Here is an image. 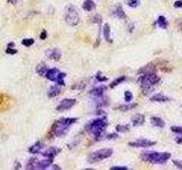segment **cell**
Instances as JSON below:
<instances>
[{
  "label": "cell",
  "instance_id": "cell-12",
  "mask_svg": "<svg viewBox=\"0 0 182 170\" xmlns=\"http://www.w3.org/2000/svg\"><path fill=\"white\" fill-rule=\"evenodd\" d=\"M105 91H106V86L100 85V86H97V88H94V89L91 90L90 94H91V96L96 98V99H97V98H102Z\"/></svg>",
  "mask_w": 182,
  "mask_h": 170
},
{
  "label": "cell",
  "instance_id": "cell-3",
  "mask_svg": "<svg viewBox=\"0 0 182 170\" xmlns=\"http://www.w3.org/2000/svg\"><path fill=\"white\" fill-rule=\"evenodd\" d=\"M160 82V77L155 72H147L140 75L138 80L139 85L144 90H150Z\"/></svg>",
  "mask_w": 182,
  "mask_h": 170
},
{
  "label": "cell",
  "instance_id": "cell-8",
  "mask_svg": "<svg viewBox=\"0 0 182 170\" xmlns=\"http://www.w3.org/2000/svg\"><path fill=\"white\" fill-rule=\"evenodd\" d=\"M156 144L155 141H149L147 138H139V140L134 141V142H130L129 145L132 148H150Z\"/></svg>",
  "mask_w": 182,
  "mask_h": 170
},
{
  "label": "cell",
  "instance_id": "cell-13",
  "mask_svg": "<svg viewBox=\"0 0 182 170\" xmlns=\"http://www.w3.org/2000/svg\"><path fill=\"white\" fill-rule=\"evenodd\" d=\"M59 73H60L59 69H57V68H51V69H48V70H47L46 77H47L49 81L56 82L57 81V77H58Z\"/></svg>",
  "mask_w": 182,
  "mask_h": 170
},
{
  "label": "cell",
  "instance_id": "cell-15",
  "mask_svg": "<svg viewBox=\"0 0 182 170\" xmlns=\"http://www.w3.org/2000/svg\"><path fill=\"white\" fill-rule=\"evenodd\" d=\"M150 124L157 128H164L165 127V121L160 117H157V116H153L150 118Z\"/></svg>",
  "mask_w": 182,
  "mask_h": 170
},
{
  "label": "cell",
  "instance_id": "cell-6",
  "mask_svg": "<svg viewBox=\"0 0 182 170\" xmlns=\"http://www.w3.org/2000/svg\"><path fill=\"white\" fill-rule=\"evenodd\" d=\"M52 160L54 159H49V158H44V160H39V159H31L28 162V167L26 169L31 170H42V169H48L52 164Z\"/></svg>",
  "mask_w": 182,
  "mask_h": 170
},
{
  "label": "cell",
  "instance_id": "cell-16",
  "mask_svg": "<svg viewBox=\"0 0 182 170\" xmlns=\"http://www.w3.org/2000/svg\"><path fill=\"white\" fill-rule=\"evenodd\" d=\"M47 56H48V58H50L52 60H59L62 57V52L59 49L55 48V49H51L49 51H47Z\"/></svg>",
  "mask_w": 182,
  "mask_h": 170
},
{
  "label": "cell",
  "instance_id": "cell-40",
  "mask_svg": "<svg viewBox=\"0 0 182 170\" xmlns=\"http://www.w3.org/2000/svg\"><path fill=\"white\" fill-rule=\"evenodd\" d=\"M46 37H47V32H46V31H42V33H41V35H40V39H41V40H46Z\"/></svg>",
  "mask_w": 182,
  "mask_h": 170
},
{
  "label": "cell",
  "instance_id": "cell-18",
  "mask_svg": "<svg viewBox=\"0 0 182 170\" xmlns=\"http://www.w3.org/2000/svg\"><path fill=\"white\" fill-rule=\"evenodd\" d=\"M113 16H115L116 18H120V19H124V18H126V15H125V13H124L122 6H117V7L114 9V11H113Z\"/></svg>",
  "mask_w": 182,
  "mask_h": 170
},
{
  "label": "cell",
  "instance_id": "cell-26",
  "mask_svg": "<svg viewBox=\"0 0 182 170\" xmlns=\"http://www.w3.org/2000/svg\"><path fill=\"white\" fill-rule=\"evenodd\" d=\"M125 80H126V77H125V76L117 77L116 80H114V81L112 82V84H110V88L113 89V88H115V86H117V85H120V84H121V83H123Z\"/></svg>",
  "mask_w": 182,
  "mask_h": 170
},
{
  "label": "cell",
  "instance_id": "cell-37",
  "mask_svg": "<svg viewBox=\"0 0 182 170\" xmlns=\"http://www.w3.org/2000/svg\"><path fill=\"white\" fill-rule=\"evenodd\" d=\"M175 8H182V0H176L174 2Z\"/></svg>",
  "mask_w": 182,
  "mask_h": 170
},
{
  "label": "cell",
  "instance_id": "cell-33",
  "mask_svg": "<svg viewBox=\"0 0 182 170\" xmlns=\"http://www.w3.org/2000/svg\"><path fill=\"white\" fill-rule=\"evenodd\" d=\"M106 138H108V140H116V138H118V134L117 133L108 134V135H106Z\"/></svg>",
  "mask_w": 182,
  "mask_h": 170
},
{
  "label": "cell",
  "instance_id": "cell-41",
  "mask_svg": "<svg viewBox=\"0 0 182 170\" xmlns=\"http://www.w3.org/2000/svg\"><path fill=\"white\" fill-rule=\"evenodd\" d=\"M14 47H15L14 42H12V43H8V48H14Z\"/></svg>",
  "mask_w": 182,
  "mask_h": 170
},
{
  "label": "cell",
  "instance_id": "cell-4",
  "mask_svg": "<svg viewBox=\"0 0 182 170\" xmlns=\"http://www.w3.org/2000/svg\"><path fill=\"white\" fill-rule=\"evenodd\" d=\"M76 118H63L58 120L57 123H56V125L54 127V135L55 136H64L67 134L68 132V128L73 125V124H75L76 123Z\"/></svg>",
  "mask_w": 182,
  "mask_h": 170
},
{
  "label": "cell",
  "instance_id": "cell-17",
  "mask_svg": "<svg viewBox=\"0 0 182 170\" xmlns=\"http://www.w3.org/2000/svg\"><path fill=\"white\" fill-rule=\"evenodd\" d=\"M156 24H157V26L162 29V30H166L168 27V22L167 19L164 17V16H160L158 18H157V21H156Z\"/></svg>",
  "mask_w": 182,
  "mask_h": 170
},
{
  "label": "cell",
  "instance_id": "cell-21",
  "mask_svg": "<svg viewBox=\"0 0 182 170\" xmlns=\"http://www.w3.org/2000/svg\"><path fill=\"white\" fill-rule=\"evenodd\" d=\"M82 8L86 10V11H91L96 8V4L92 1V0H84L83 5H82Z\"/></svg>",
  "mask_w": 182,
  "mask_h": 170
},
{
  "label": "cell",
  "instance_id": "cell-43",
  "mask_svg": "<svg viewBox=\"0 0 182 170\" xmlns=\"http://www.w3.org/2000/svg\"><path fill=\"white\" fill-rule=\"evenodd\" d=\"M1 100H2V96L0 95V102H1Z\"/></svg>",
  "mask_w": 182,
  "mask_h": 170
},
{
  "label": "cell",
  "instance_id": "cell-36",
  "mask_svg": "<svg viewBox=\"0 0 182 170\" xmlns=\"http://www.w3.org/2000/svg\"><path fill=\"white\" fill-rule=\"evenodd\" d=\"M100 21H102L100 15H96L95 17H92V22L94 23H100Z\"/></svg>",
  "mask_w": 182,
  "mask_h": 170
},
{
  "label": "cell",
  "instance_id": "cell-31",
  "mask_svg": "<svg viewBox=\"0 0 182 170\" xmlns=\"http://www.w3.org/2000/svg\"><path fill=\"white\" fill-rule=\"evenodd\" d=\"M171 131L175 134L182 135V126H172V127H171Z\"/></svg>",
  "mask_w": 182,
  "mask_h": 170
},
{
  "label": "cell",
  "instance_id": "cell-35",
  "mask_svg": "<svg viewBox=\"0 0 182 170\" xmlns=\"http://www.w3.org/2000/svg\"><path fill=\"white\" fill-rule=\"evenodd\" d=\"M173 163L175 164V167H176V168L182 169V160H173Z\"/></svg>",
  "mask_w": 182,
  "mask_h": 170
},
{
  "label": "cell",
  "instance_id": "cell-9",
  "mask_svg": "<svg viewBox=\"0 0 182 170\" xmlns=\"http://www.w3.org/2000/svg\"><path fill=\"white\" fill-rule=\"evenodd\" d=\"M76 103V100L75 99H64L62 100L59 104L57 105V111H65V110H70L71 108L74 107V104Z\"/></svg>",
  "mask_w": 182,
  "mask_h": 170
},
{
  "label": "cell",
  "instance_id": "cell-39",
  "mask_svg": "<svg viewBox=\"0 0 182 170\" xmlns=\"http://www.w3.org/2000/svg\"><path fill=\"white\" fill-rule=\"evenodd\" d=\"M175 142H176L178 144H182V135H179V136L175 138Z\"/></svg>",
  "mask_w": 182,
  "mask_h": 170
},
{
  "label": "cell",
  "instance_id": "cell-7",
  "mask_svg": "<svg viewBox=\"0 0 182 170\" xmlns=\"http://www.w3.org/2000/svg\"><path fill=\"white\" fill-rule=\"evenodd\" d=\"M65 21L70 26H75L80 22V15L78 13V9L74 6H70L66 9Z\"/></svg>",
  "mask_w": 182,
  "mask_h": 170
},
{
  "label": "cell",
  "instance_id": "cell-29",
  "mask_svg": "<svg viewBox=\"0 0 182 170\" xmlns=\"http://www.w3.org/2000/svg\"><path fill=\"white\" fill-rule=\"evenodd\" d=\"M116 132L117 133H126V132H129V126L117 125L116 126Z\"/></svg>",
  "mask_w": 182,
  "mask_h": 170
},
{
  "label": "cell",
  "instance_id": "cell-25",
  "mask_svg": "<svg viewBox=\"0 0 182 170\" xmlns=\"http://www.w3.org/2000/svg\"><path fill=\"white\" fill-rule=\"evenodd\" d=\"M125 4H126L130 8H137L140 6L141 1H140V0H126Z\"/></svg>",
  "mask_w": 182,
  "mask_h": 170
},
{
  "label": "cell",
  "instance_id": "cell-38",
  "mask_svg": "<svg viewBox=\"0 0 182 170\" xmlns=\"http://www.w3.org/2000/svg\"><path fill=\"white\" fill-rule=\"evenodd\" d=\"M128 169V167H124V166H122V167H112L110 168V170H126Z\"/></svg>",
  "mask_w": 182,
  "mask_h": 170
},
{
  "label": "cell",
  "instance_id": "cell-28",
  "mask_svg": "<svg viewBox=\"0 0 182 170\" xmlns=\"http://www.w3.org/2000/svg\"><path fill=\"white\" fill-rule=\"evenodd\" d=\"M65 77H66L65 73H59L56 83H57L58 85H60V86H64V85H65V83H64V78H65Z\"/></svg>",
  "mask_w": 182,
  "mask_h": 170
},
{
  "label": "cell",
  "instance_id": "cell-5",
  "mask_svg": "<svg viewBox=\"0 0 182 170\" xmlns=\"http://www.w3.org/2000/svg\"><path fill=\"white\" fill-rule=\"evenodd\" d=\"M113 154V150L112 148H100L98 151L92 152L91 154H89L88 156V162L89 163H96L100 162L105 159H108L109 156H112Z\"/></svg>",
  "mask_w": 182,
  "mask_h": 170
},
{
  "label": "cell",
  "instance_id": "cell-27",
  "mask_svg": "<svg viewBox=\"0 0 182 170\" xmlns=\"http://www.w3.org/2000/svg\"><path fill=\"white\" fill-rule=\"evenodd\" d=\"M133 100V94H132L130 91H125L124 92V101L125 103H129Z\"/></svg>",
  "mask_w": 182,
  "mask_h": 170
},
{
  "label": "cell",
  "instance_id": "cell-10",
  "mask_svg": "<svg viewBox=\"0 0 182 170\" xmlns=\"http://www.w3.org/2000/svg\"><path fill=\"white\" fill-rule=\"evenodd\" d=\"M60 152V148H56V146H51V148H47L44 151L41 152V154L44 158H49V159H54L56 155Z\"/></svg>",
  "mask_w": 182,
  "mask_h": 170
},
{
  "label": "cell",
  "instance_id": "cell-11",
  "mask_svg": "<svg viewBox=\"0 0 182 170\" xmlns=\"http://www.w3.org/2000/svg\"><path fill=\"white\" fill-rule=\"evenodd\" d=\"M131 123L134 127H138V126H142L145 124V116L141 115V113H136L133 115L131 118Z\"/></svg>",
  "mask_w": 182,
  "mask_h": 170
},
{
  "label": "cell",
  "instance_id": "cell-34",
  "mask_svg": "<svg viewBox=\"0 0 182 170\" xmlns=\"http://www.w3.org/2000/svg\"><path fill=\"white\" fill-rule=\"evenodd\" d=\"M6 53H8V55H16V53H17V50L14 49V48H7V49H6Z\"/></svg>",
  "mask_w": 182,
  "mask_h": 170
},
{
  "label": "cell",
  "instance_id": "cell-24",
  "mask_svg": "<svg viewBox=\"0 0 182 170\" xmlns=\"http://www.w3.org/2000/svg\"><path fill=\"white\" fill-rule=\"evenodd\" d=\"M47 70H48V68H47V66L44 64H40V65H38V67H36V73L40 75V76H46Z\"/></svg>",
  "mask_w": 182,
  "mask_h": 170
},
{
  "label": "cell",
  "instance_id": "cell-22",
  "mask_svg": "<svg viewBox=\"0 0 182 170\" xmlns=\"http://www.w3.org/2000/svg\"><path fill=\"white\" fill-rule=\"evenodd\" d=\"M41 148H42V143L41 142H36L34 145H32L31 148H29V152L32 154H36L39 152H41Z\"/></svg>",
  "mask_w": 182,
  "mask_h": 170
},
{
  "label": "cell",
  "instance_id": "cell-42",
  "mask_svg": "<svg viewBox=\"0 0 182 170\" xmlns=\"http://www.w3.org/2000/svg\"><path fill=\"white\" fill-rule=\"evenodd\" d=\"M8 1H9V2H12V4H15V2H17L18 0H8Z\"/></svg>",
  "mask_w": 182,
  "mask_h": 170
},
{
  "label": "cell",
  "instance_id": "cell-1",
  "mask_svg": "<svg viewBox=\"0 0 182 170\" xmlns=\"http://www.w3.org/2000/svg\"><path fill=\"white\" fill-rule=\"evenodd\" d=\"M107 126H108L107 119L105 117H102V118H97L92 121H90L86 126V131L91 134L95 137V140L99 141L106 133Z\"/></svg>",
  "mask_w": 182,
  "mask_h": 170
},
{
  "label": "cell",
  "instance_id": "cell-20",
  "mask_svg": "<svg viewBox=\"0 0 182 170\" xmlns=\"http://www.w3.org/2000/svg\"><path fill=\"white\" fill-rule=\"evenodd\" d=\"M60 93V85H54L48 90V96L49 98H55Z\"/></svg>",
  "mask_w": 182,
  "mask_h": 170
},
{
  "label": "cell",
  "instance_id": "cell-30",
  "mask_svg": "<svg viewBox=\"0 0 182 170\" xmlns=\"http://www.w3.org/2000/svg\"><path fill=\"white\" fill-rule=\"evenodd\" d=\"M96 80H97V82H99V83H102V82L107 81V77L104 76V75L99 72V73H97V75H96Z\"/></svg>",
  "mask_w": 182,
  "mask_h": 170
},
{
  "label": "cell",
  "instance_id": "cell-44",
  "mask_svg": "<svg viewBox=\"0 0 182 170\" xmlns=\"http://www.w3.org/2000/svg\"><path fill=\"white\" fill-rule=\"evenodd\" d=\"M180 25H181V29H182V22H181V24H180Z\"/></svg>",
  "mask_w": 182,
  "mask_h": 170
},
{
  "label": "cell",
  "instance_id": "cell-19",
  "mask_svg": "<svg viewBox=\"0 0 182 170\" xmlns=\"http://www.w3.org/2000/svg\"><path fill=\"white\" fill-rule=\"evenodd\" d=\"M102 34H104V37H105V40L107 41V42H113V40H112V37H110V26H109L108 24H105L104 25V29H102Z\"/></svg>",
  "mask_w": 182,
  "mask_h": 170
},
{
  "label": "cell",
  "instance_id": "cell-2",
  "mask_svg": "<svg viewBox=\"0 0 182 170\" xmlns=\"http://www.w3.org/2000/svg\"><path fill=\"white\" fill-rule=\"evenodd\" d=\"M141 160L153 164H165L171 159V153L167 152H156V151H146L140 155Z\"/></svg>",
  "mask_w": 182,
  "mask_h": 170
},
{
  "label": "cell",
  "instance_id": "cell-23",
  "mask_svg": "<svg viewBox=\"0 0 182 170\" xmlns=\"http://www.w3.org/2000/svg\"><path fill=\"white\" fill-rule=\"evenodd\" d=\"M137 107V103H131V102H129L128 104H123V105H120V107H117V109L121 111H129L133 109V108H136Z\"/></svg>",
  "mask_w": 182,
  "mask_h": 170
},
{
  "label": "cell",
  "instance_id": "cell-14",
  "mask_svg": "<svg viewBox=\"0 0 182 170\" xmlns=\"http://www.w3.org/2000/svg\"><path fill=\"white\" fill-rule=\"evenodd\" d=\"M150 101H153V102H162V103H165V102H170L171 101V98H168V96L164 95V94H162V93H157V94H155L150 98Z\"/></svg>",
  "mask_w": 182,
  "mask_h": 170
},
{
  "label": "cell",
  "instance_id": "cell-32",
  "mask_svg": "<svg viewBox=\"0 0 182 170\" xmlns=\"http://www.w3.org/2000/svg\"><path fill=\"white\" fill-rule=\"evenodd\" d=\"M33 43H34V40L33 39H24L22 41V44L24 47H31Z\"/></svg>",
  "mask_w": 182,
  "mask_h": 170
}]
</instances>
